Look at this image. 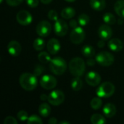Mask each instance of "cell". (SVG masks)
Here are the masks:
<instances>
[{"mask_svg":"<svg viewBox=\"0 0 124 124\" xmlns=\"http://www.w3.org/2000/svg\"><path fill=\"white\" fill-rule=\"evenodd\" d=\"M37 76L29 73H23L19 78V83L21 87L25 91H33L38 84Z\"/></svg>","mask_w":124,"mask_h":124,"instance_id":"1","label":"cell"},{"mask_svg":"<svg viewBox=\"0 0 124 124\" xmlns=\"http://www.w3.org/2000/svg\"><path fill=\"white\" fill-rule=\"evenodd\" d=\"M69 70L73 76H81L86 69L84 60L81 57L73 58L69 62Z\"/></svg>","mask_w":124,"mask_h":124,"instance_id":"2","label":"cell"},{"mask_svg":"<svg viewBox=\"0 0 124 124\" xmlns=\"http://www.w3.org/2000/svg\"><path fill=\"white\" fill-rule=\"evenodd\" d=\"M49 69L53 74L61 76L65 72L67 69L66 62L63 58L60 57L52 58L49 62Z\"/></svg>","mask_w":124,"mask_h":124,"instance_id":"3","label":"cell"},{"mask_svg":"<svg viewBox=\"0 0 124 124\" xmlns=\"http://www.w3.org/2000/svg\"><path fill=\"white\" fill-rule=\"evenodd\" d=\"M115 92V86L111 82H104L97 88L96 93L100 98H108L113 95Z\"/></svg>","mask_w":124,"mask_h":124,"instance_id":"4","label":"cell"},{"mask_svg":"<svg viewBox=\"0 0 124 124\" xmlns=\"http://www.w3.org/2000/svg\"><path fill=\"white\" fill-rule=\"evenodd\" d=\"M114 56L108 52H101L98 53L96 56L97 62L103 67H108L113 64L114 62Z\"/></svg>","mask_w":124,"mask_h":124,"instance_id":"5","label":"cell"},{"mask_svg":"<svg viewBox=\"0 0 124 124\" xmlns=\"http://www.w3.org/2000/svg\"><path fill=\"white\" fill-rule=\"evenodd\" d=\"M65 100V94L60 90H54L48 95V102L54 106L61 105Z\"/></svg>","mask_w":124,"mask_h":124,"instance_id":"6","label":"cell"},{"mask_svg":"<svg viewBox=\"0 0 124 124\" xmlns=\"http://www.w3.org/2000/svg\"><path fill=\"white\" fill-rule=\"evenodd\" d=\"M85 39V32L82 27H76L73 28L70 35V39L74 44H80Z\"/></svg>","mask_w":124,"mask_h":124,"instance_id":"7","label":"cell"},{"mask_svg":"<svg viewBox=\"0 0 124 124\" xmlns=\"http://www.w3.org/2000/svg\"><path fill=\"white\" fill-rule=\"evenodd\" d=\"M36 33L40 37H46L48 36L52 31V25L46 20H42L38 23L36 25Z\"/></svg>","mask_w":124,"mask_h":124,"instance_id":"8","label":"cell"},{"mask_svg":"<svg viewBox=\"0 0 124 124\" xmlns=\"http://www.w3.org/2000/svg\"><path fill=\"white\" fill-rule=\"evenodd\" d=\"M57 84V79L51 75H44L40 79L41 86L46 90L53 89L56 87Z\"/></svg>","mask_w":124,"mask_h":124,"instance_id":"9","label":"cell"},{"mask_svg":"<svg viewBox=\"0 0 124 124\" xmlns=\"http://www.w3.org/2000/svg\"><path fill=\"white\" fill-rule=\"evenodd\" d=\"M16 20L21 25H28L31 23L33 17L31 14L26 10H20L16 15Z\"/></svg>","mask_w":124,"mask_h":124,"instance_id":"10","label":"cell"},{"mask_svg":"<svg viewBox=\"0 0 124 124\" xmlns=\"http://www.w3.org/2000/svg\"><path fill=\"white\" fill-rule=\"evenodd\" d=\"M54 31L57 36H63L66 35L68 31V25L63 20L57 19L54 23Z\"/></svg>","mask_w":124,"mask_h":124,"instance_id":"11","label":"cell"},{"mask_svg":"<svg viewBox=\"0 0 124 124\" xmlns=\"http://www.w3.org/2000/svg\"><path fill=\"white\" fill-rule=\"evenodd\" d=\"M86 82L91 86H97L101 82V76L95 71H89L85 77Z\"/></svg>","mask_w":124,"mask_h":124,"instance_id":"12","label":"cell"},{"mask_svg":"<svg viewBox=\"0 0 124 124\" xmlns=\"http://www.w3.org/2000/svg\"><path fill=\"white\" fill-rule=\"evenodd\" d=\"M98 35L100 38L104 41L109 40L113 35V30L110 25L104 24L100 25L98 29Z\"/></svg>","mask_w":124,"mask_h":124,"instance_id":"13","label":"cell"},{"mask_svg":"<svg viewBox=\"0 0 124 124\" xmlns=\"http://www.w3.org/2000/svg\"><path fill=\"white\" fill-rule=\"evenodd\" d=\"M22 50L21 45L17 41H11L7 45V51L11 56H18Z\"/></svg>","mask_w":124,"mask_h":124,"instance_id":"14","label":"cell"},{"mask_svg":"<svg viewBox=\"0 0 124 124\" xmlns=\"http://www.w3.org/2000/svg\"><path fill=\"white\" fill-rule=\"evenodd\" d=\"M60 41L56 39H51L46 44V48L50 54H56L60 49Z\"/></svg>","mask_w":124,"mask_h":124,"instance_id":"15","label":"cell"},{"mask_svg":"<svg viewBox=\"0 0 124 124\" xmlns=\"http://www.w3.org/2000/svg\"><path fill=\"white\" fill-rule=\"evenodd\" d=\"M108 47L110 50L113 52H120L123 49V43L122 41L117 38H113L111 39L108 44Z\"/></svg>","mask_w":124,"mask_h":124,"instance_id":"16","label":"cell"},{"mask_svg":"<svg viewBox=\"0 0 124 124\" xmlns=\"http://www.w3.org/2000/svg\"><path fill=\"white\" fill-rule=\"evenodd\" d=\"M102 111L105 117L110 118H113L116 115L117 110H116V107L113 104L108 103L103 107Z\"/></svg>","mask_w":124,"mask_h":124,"instance_id":"17","label":"cell"},{"mask_svg":"<svg viewBox=\"0 0 124 124\" xmlns=\"http://www.w3.org/2000/svg\"><path fill=\"white\" fill-rule=\"evenodd\" d=\"M90 5L92 9L97 11H102L105 8V0H90Z\"/></svg>","mask_w":124,"mask_h":124,"instance_id":"18","label":"cell"},{"mask_svg":"<svg viewBox=\"0 0 124 124\" xmlns=\"http://www.w3.org/2000/svg\"><path fill=\"white\" fill-rule=\"evenodd\" d=\"M76 15V10L70 7L64 8L61 12V16L64 19H71Z\"/></svg>","mask_w":124,"mask_h":124,"instance_id":"19","label":"cell"},{"mask_svg":"<svg viewBox=\"0 0 124 124\" xmlns=\"http://www.w3.org/2000/svg\"><path fill=\"white\" fill-rule=\"evenodd\" d=\"M51 107L47 103H42L39 105V113L42 117H48L51 113Z\"/></svg>","mask_w":124,"mask_h":124,"instance_id":"20","label":"cell"},{"mask_svg":"<svg viewBox=\"0 0 124 124\" xmlns=\"http://www.w3.org/2000/svg\"><path fill=\"white\" fill-rule=\"evenodd\" d=\"M114 9L119 17L124 18V0L117 1L114 5Z\"/></svg>","mask_w":124,"mask_h":124,"instance_id":"21","label":"cell"},{"mask_svg":"<svg viewBox=\"0 0 124 124\" xmlns=\"http://www.w3.org/2000/svg\"><path fill=\"white\" fill-rule=\"evenodd\" d=\"M81 53L83 55L86 57L91 58L94 56L95 54V50L94 49L90 46V45H85L81 49Z\"/></svg>","mask_w":124,"mask_h":124,"instance_id":"22","label":"cell"},{"mask_svg":"<svg viewBox=\"0 0 124 124\" xmlns=\"http://www.w3.org/2000/svg\"><path fill=\"white\" fill-rule=\"evenodd\" d=\"M71 88L73 89V90L74 91H79L81 89L82 86H83V83H82V80L80 78V77L78 76H75L74 78H73V80L71 81Z\"/></svg>","mask_w":124,"mask_h":124,"instance_id":"23","label":"cell"},{"mask_svg":"<svg viewBox=\"0 0 124 124\" xmlns=\"http://www.w3.org/2000/svg\"><path fill=\"white\" fill-rule=\"evenodd\" d=\"M91 122L93 124H103L106 123V120L101 114H94L91 117Z\"/></svg>","mask_w":124,"mask_h":124,"instance_id":"24","label":"cell"},{"mask_svg":"<svg viewBox=\"0 0 124 124\" xmlns=\"http://www.w3.org/2000/svg\"><path fill=\"white\" fill-rule=\"evenodd\" d=\"M38 59L39 60L43 63V64H46V63H49L51 61V56L49 53H47L46 52H41L38 55Z\"/></svg>","mask_w":124,"mask_h":124,"instance_id":"25","label":"cell"},{"mask_svg":"<svg viewBox=\"0 0 124 124\" xmlns=\"http://www.w3.org/2000/svg\"><path fill=\"white\" fill-rule=\"evenodd\" d=\"M103 21L108 25H113L116 22V17L110 12H107L103 15Z\"/></svg>","mask_w":124,"mask_h":124,"instance_id":"26","label":"cell"},{"mask_svg":"<svg viewBox=\"0 0 124 124\" xmlns=\"http://www.w3.org/2000/svg\"><path fill=\"white\" fill-rule=\"evenodd\" d=\"M33 48L36 51L42 50L45 46V41L41 38H37L33 41Z\"/></svg>","mask_w":124,"mask_h":124,"instance_id":"27","label":"cell"},{"mask_svg":"<svg viewBox=\"0 0 124 124\" xmlns=\"http://www.w3.org/2000/svg\"><path fill=\"white\" fill-rule=\"evenodd\" d=\"M90 105H91V108L93 109V110H98L100 109L102 105V101L101 100L100 97H94L92 100L91 102H90Z\"/></svg>","mask_w":124,"mask_h":124,"instance_id":"28","label":"cell"},{"mask_svg":"<svg viewBox=\"0 0 124 124\" xmlns=\"http://www.w3.org/2000/svg\"><path fill=\"white\" fill-rule=\"evenodd\" d=\"M89 16L86 14H81L79 15L78 18V24L81 26V27H84V26H86L89 22Z\"/></svg>","mask_w":124,"mask_h":124,"instance_id":"29","label":"cell"},{"mask_svg":"<svg viewBox=\"0 0 124 124\" xmlns=\"http://www.w3.org/2000/svg\"><path fill=\"white\" fill-rule=\"evenodd\" d=\"M27 123L28 124H42L43 121L41 119L40 117H39L36 115H32L30 117H28V120H27Z\"/></svg>","mask_w":124,"mask_h":124,"instance_id":"30","label":"cell"},{"mask_svg":"<svg viewBox=\"0 0 124 124\" xmlns=\"http://www.w3.org/2000/svg\"><path fill=\"white\" fill-rule=\"evenodd\" d=\"M17 118L21 121H25L28 120V115L26 111H24V110H20L17 113Z\"/></svg>","mask_w":124,"mask_h":124,"instance_id":"31","label":"cell"},{"mask_svg":"<svg viewBox=\"0 0 124 124\" xmlns=\"http://www.w3.org/2000/svg\"><path fill=\"white\" fill-rule=\"evenodd\" d=\"M44 71V68L41 65H37L35 68H34V70H33V74L36 76H41L43 72Z\"/></svg>","mask_w":124,"mask_h":124,"instance_id":"32","label":"cell"},{"mask_svg":"<svg viewBox=\"0 0 124 124\" xmlns=\"http://www.w3.org/2000/svg\"><path fill=\"white\" fill-rule=\"evenodd\" d=\"M48 17L49 20H54V21H56L57 19H58V14L57 12L54 10V9H51L48 12Z\"/></svg>","mask_w":124,"mask_h":124,"instance_id":"33","label":"cell"},{"mask_svg":"<svg viewBox=\"0 0 124 124\" xmlns=\"http://www.w3.org/2000/svg\"><path fill=\"white\" fill-rule=\"evenodd\" d=\"M4 124H17V121L12 117V116H8L7 118H5L4 121Z\"/></svg>","mask_w":124,"mask_h":124,"instance_id":"34","label":"cell"},{"mask_svg":"<svg viewBox=\"0 0 124 124\" xmlns=\"http://www.w3.org/2000/svg\"><path fill=\"white\" fill-rule=\"evenodd\" d=\"M39 0H26V4L31 8H35L39 5Z\"/></svg>","mask_w":124,"mask_h":124,"instance_id":"35","label":"cell"},{"mask_svg":"<svg viewBox=\"0 0 124 124\" xmlns=\"http://www.w3.org/2000/svg\"><path fill=\"white\" fill-rule=\"evenodd\" d=\"M6 1L8 5L12 7H15L20 4L23 1V0H6Z\"/></svg>","mask_w":124,"mask_h":124,"instance_id":"36","label":"cell"},{"mask_svg":"<svg viewBox=\"0 0 124 124\" xmlns=\"http://www.w3.org/2000/svg\"><path fill=\"white\" fill-rule=\"evenodd\" d=\"M78 22H77L76 20L72 19V20H70V22H69V25H70V28H72L73 29V28L78 27V26H77V25H78Z\"/></svg>","mask_w":124,"mask_h":124,"instance_id":"37","label":"cell"},{"mask_svg":"<svg viewBox=\"0 0 124 124\" xmlns=\"http://www.w3.org/2000/svg\"><path fill=\"white\" fill-rule=\"evenodd\" d=\"M96 60H93V59H89L88 60H87V62H86V63H87V65H89V66H93V65H95V63H96Z\"/></svg>","mask_w":124,"mask_h":124,"instance_id":"38","label":"cell"},{"mask_svg":"<svg viewBox=\"0 0 124 124\" xmlns=\"http://www.w3.org/2000/svg\"><path fill=\"white\" fill-rule=\"evenodd\" d=\"M48 123L49 124H56L57 123V121L55 118H49Z\"/></svg>","mask_w":124,"mask_h":124,"instance_id":"39","label":"cell"},{"mask_svg":"<svg viewBox=\"0 0 124 124\" xmlns=\"http://www.w3.org/2000/svg\"><path fill=\"white\" fill-rule=\"evenodd\" d=\"M97 46L100 47V48H102L104 46H105V41L101 39L100 41H98V44H97Z\"/></svg>","mask_w":124,"mask_h":124,"instance_id":"40","label":"cell"},{"mask_svg":"<svg viewBox=\"0 0 124 124\" xmlns=\"http://www.w3.org/2000/svg\"><path fill=\"white\" fill-rule=\"evenodd\" d=\"M40 99L43 101H46V100H48V96H46L45 94H43L40 96Z\"/></svg>","mask_w":124,"mask_h":124,"instance_id":"41","label":"cell"},{"mask_svg":"<svg viewBox=\"0 0 124 124\" xmlns=\"http://www.w3.org/2000/svg\"><path fill=\"white\" fill-rule=\"evenodd\" d=\"M40 1H41V2L42 4H49V3H51L52 0H40Z\"/></svg>","mask_w":124,"mask_h":124,"instance_id":"42","label":"cell"},{"mask_svg":"<svg viewBox=\"0 0 124 124\" xmlns=\"http://www.w3.org/2000/svg\"><path fill=\"white\" fill-rule=\"evenodd\" d=\"M60 124H70V122H68V121H60Z\"/></svg>","mask_w":124,"mask_h":124,"instance_id":"43","label":"cell"},{"mask_svg":"<svg viewBox=\"0 0 124 124\" xmlns=\"http://www.w3.org/2000/svg\"><path fill=\"white\" fill-rule=\"evenodd\" d=\"M66 1H68V2H73V1H75L76 0H65Z\"/></svg>","mask_w":124,"mask_h":124,"instance_id":"44","label":"cell"},{"mask_svg":"<svg viewBox=\"0 0 124 124\" xmlns=\"http://www.w3.org/2000/svg\"><path fill=\"white\" fill-rule=\"evenodd\" d=\"M2 1H3V0H0V3H2Z\"/></svg>","mask_w":124,"mask_h":124,"instance_id":"45","label":"cell"}]
</instances>
